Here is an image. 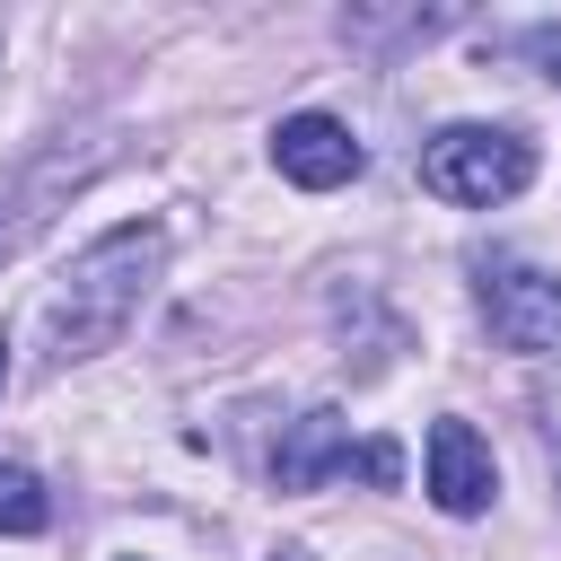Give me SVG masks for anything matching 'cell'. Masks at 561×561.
Returning a JSON list of instances; mask_svg holds the SVG:
<instances>
[{"mask_svg": "<svg viewBox=\"0 0 561 561\" xmlns=\"http://www.w3.org/2000/svg\"><path fill=\"white\" fill-rule=\"evenodd\" d=\"M158 272H167V228H158V219H131V228H105L96 245H79L70 272H61V280L44 289V307H35L44 359H53V368H79V359L114 351V342L140 324Z\"/></svg>", "mask_w": 561, "mask_h": 561, "instance_id": "obj_1", "label": "cell"}, {"mask_svg": "<svg viewBox=\"0 0 561 561\" xmlns=\"http://www.w3.org/2000/svg\"><path fill=\"white\" fill-rule=\"evenodd\" d=\"M351 421L333 412V403H316V412H298L289 430H280V447H272V482L280 491H324L333 473H351Z\"/></svg>", "mask_w": 561, "mask_h": 561, "instance_id": "obj_7", "label": "cell"}, {"mask_svg": "<svg viewBox=\"0 0 561 561\" xmlns=\"http://www.w3.org/2000/svg\"><path fill=\"white\" fill-rule=\"evenodd\" d=\"M272 167L298 193H333V184H351L368 167V149H359V131L342 114H280L272 123Z\"/></svg>", "mask_w": 561, "mask_h": 561, "instance_id": "obj_6", "label": "cell"}, {"mask_svg": "<svg viewBox=\"0 0 561 561\" xmlns=\"http://www.w3.org/2000/svg\"><path fill=\"white\" fill-rule=\"evenodd\" d=\"M421 491H430L447 517H482V508L500 500L491 438H482L465 412H438V421H430V447H421Z\"/></svg>", "mask_w": 561, "mask_h": 561, "instance_id": "obj_5", "label": "cell"}, {"mask_svg": "<svg viewBox=\"0 0 561 561\" xmlns=\"http://www.w3.org/2000/svg\"><path fill=\"white\" fill-rule=\"evenodd\" d=\"M272 561H307V552H272Z\"/></svg>", "mask_w": 561, "mask_h": 561, "instance_id": "obj_11", "label": "cell"}, {"mask_svg": "<svg viewBox=\"0 0 561 561\" xmlns=\"http://www.w3.org/2000/svg\"><path fill=\"white\" fill-rule=\"evenodd\" d=\"M105 158H114V140H53V149H35V158L0 184V263H9V254H18V245L105 167Z\"/></svg>", "mask_w": 561, "mask_h": 561, "instance_id": "obj_4", "label": "cell"}, {"mask_svg": "<svg viewBox=\"0 0 561 561\" xmlns=\"http://www.w3.org/2000/svg\"><path fill=\"white\" fill-rule=\"evenodd\" d=\"M473 307H482V324H491L500 351L561 359V272H552V263L482 254V263H473Z\"/></svg>", "mask_w": 561, "mask_h": 561, "instance_id": "obj_3", "label": "cell"}, {"mask_svg": "<svg viewBox=\"0 0 561 561\" xmlns=\"http://www.w3.org/2000/svg\"><path fill=\"white\" fill-rule=\"evenodd\" d=\"M526 403H535V430H543V447H552V465H561V359L535 368V394H526Z\"/></svg>", "mask_w": 561, "mask_h": 561, "instance_id": "obj_9", "label": "cell"}, {"mask_svg": "<svg viewBox=\"0 0 561 561\" xmlns=\"http://www.w3.org/2000/svg\"><path fill=\"white\" fill-rule=\"evenodd\" d=\"M0 394H9V342H0Z\"/></svg>", "mask_w": 561, "mask_h": 561, "instance_id": "obj_10", "label": "cell"}, {"mask_svg": "<svg viewBox=\"0 0 561 561\" xmlns=\"http://www.w3.org/2000/svg\"><path fill=\"white\" fill-rule=\"evenodd\" d=\"M53 526V500L26 465H0V535H44Z\"/></svg>", "mask_w": 561, "mask_h": 561, "instance_id": "obj_8", "label": "cell"}, {"mask_svg": "<svg viewBox=\"0 0 561 561\" xmlns=\"http://www.w3.org/2000/svg\"><path fill=\"white\" fill-rule=\"evenodd\" d=\"M421 184L456 210H500L535 184V140L517 123H438L421 140Z\"/></svg>", "mask_w": 561, "mask_h": 561, "instance_id": "obj_2", "label": "cell"}, {"mask_svg": "<svg viewBox=\"0 0 561 561\" xmlns=\"http://www.w3.org/2000/svg\"><path fill=\"white\" fill-rule=\"evenodd\" d=\"M0 53H9V35H0Z\"/></svg>", "mask_w": 561, "mask_h": 561, "instance_id": "obj_12", "label": "cell"}]
</instances>
